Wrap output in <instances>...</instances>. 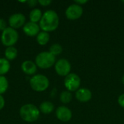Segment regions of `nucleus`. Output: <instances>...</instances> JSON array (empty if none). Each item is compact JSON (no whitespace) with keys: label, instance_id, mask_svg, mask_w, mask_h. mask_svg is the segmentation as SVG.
<instances>
[{"label":"nucleus","instance_id":"nucleus-15","mask_svg":"<svg viewBox=\"0 0 124 124\" xmlns=\"http://www.w3.org/2000/svg\"><path fill=\"white\" fill-rule=\"evenodd\" d=\"M30 20L31 22L36 23L37 22L40 21L42 17L41 11L39 9H34L30 12Z\"/></svg>","mask_w":124,"mask_h":124},{"label":"nucleus","instance_id":"nucleus-21","mask_svg":"<svg viewBox=\"0 0 124 124\" xmlns=\"http://www.w3.org/2000/svg\"><path fill=\"white\" fill-rule=\"evenodd\" d=\"M8 88V81L7 79L3 76H0V95L4 93Z\"/></svg>","mask_w":124,"mask_h":124},{"label":"nucleus","instance_id":"nucleus-11","mask_svg":"<svg viewBox=\"0 0 124 124\" xmlns=\"http://www.w3.org/2000/svg\"><path fill=\"white\" fill-rule=\"evenodd\" d=\"M40 27L37 23L28 22L23 26L24 33L28 36H34L39 33Z\"/></svg>","mask_w":124,"mask_h":124},{"label":"nucleus","instance_id":"nucleus-13","mask_svg":"<svg viewBox=\"0 0 124 124\" xmlns=\"http://www.w3.org/2000/svg\"><path fill=\"white\" fill-rule=\"evenodd\" d=\"M23 71L27 75H33L36 72V65L30 60H26L21 65Z\"/></svg>","mask_w":124,"mask_h":124},{"label":"nucleus","instance_id":"nucleus-23","mask_svg":"<svg viewBox=\"0 0 124 124\" xmlns=\"http://www.w3.org/2000/svg\"><path fill=\"white\" fill-rule=\"evenodd\" d=\"M118 104L122 108H124V94H122L119 96V97L118 99Z\"/></svg>","mask_w":124,"mask_h":124},{"label":"nucleus","instance_id":"nucleus-24","mask_svg":"<svg viewBox=\"0 0 124 124\" xmlns=\"http://www.w3.org/2000/svg\"><path fill=\"white\" fill-rule=\"evenodd\" d=\"M38 2L41 5L45 7V6H48L49 4H50L52 3V1H50V0H39V1H38Z\"/></svg>","mask_w":124,"mask_h":124},{"label":"nucleus","instance_id":"nucleus-8","mask_svg":"<svg viewBox=\"0 0 124 124\" xmlns=\"http://www.w3.org/2000/svg\"><path fill=\"white\" fill-rule=\"evenodd\" d=\"M70 63L65 59L59 60L55 64V70L60 76H67L70 71Z\"/></svg>","mask_w":124,"mask_h":124},{"label":"nucleus","instance_id":"nucleus-5","mask_svg":"<svg viewBox=\"0 0 124 124\" xmlns=\"http://www.w3.org/2000/svg\"><path fill=\"white\" fill-rule=\"evenodd\" d=\"M1 42L2 44L9 47L12 46L18 39V33L15 29L12 28L11 27L7 28L1 34Z\"/></svg>","mask_w":124,"mask_h":124},{"label":"nucleus","instance_id":"nucleus-19","mask_svg":"<svg viewBox=\"0 0 124 124\" xmlns=\"http://www.w3.org/2000/svg\"><path fill=\"white\" fill-rule=\"evenodd\" d=\"M60 98V101L62 103L67 104V103H69L72 100V94L68 91H64L61 93Z\"/></svg>","mask_w":124,"mask_h":124},{"label":"nucleus","instance_id":"nucleus-10","mask_svg":"<svg viewBox=\"0 0 124 124\" xmlns=\"http://www.w3.org/2000/svg\"><path fill=\"white\" fill-rule=\"evenodd\" d=\"M56 116L60 121L62 122H68L72 118V112L68 108L65 106H60L56 110Z\"/></svg>","mask_w":124,"mask_h":124},{"label":"nucleus","instance_id":"nucleus-18","mask_svg":"<svg viewBox=\"0 0 124 124\" xmlns=\"http://www.w3.org/2000/svg\"><path fill=\"white\" fill-rule=\"evenodd\" d=\"M10 68V64L7 59L0 58V76L6 74Z\"/></svg>","mask_w":124,"mask_h":124},{"label":"nucleus","instance_id":"nucleus-6","mask_svg":"<svg viewBox=\"0 0 124 124\" xmlns=\"http://www.w3.org/2000/svg\"><path fill=\"white\" fill-rule=\"evenodd\" d=\"M64 84L69 92H75L79 89L81 85V79L76 73H69L65 76Z\"/></svg>","mask_w":124,"mask_h":124},{"label":"nucleus","instance_id":"nucleus-3","mask_svg":"<svg viewBox=\"0 0 124 124\" xmlns=\"http://www.w3.org/2000/svg\"><path fill=\"white\" fill-rule=\"evenodd\" d=\"M55 62V56L49 52H43L39 53L36 57V64L42 69L51 68Z\"/></svg>","mask_w":124,"mask_h":124},{"label":"nucleus","instance_id":"nucleus-12","mask_svg":"<svg viewBox=\"0 0 124 124\" xmlns=\"http://www.w3.org/2000/svg\"><path fill=\"white\" fill-rule=\"evenodd\" d=\"M92 94L89 89L86 88L79 89L76 92V98L81 102H86L92 99Z\"/></svg>","mask_w":124,"mask_h":124},{"label":"nucleus","instance_id":"nucleus-16","mask_svg":"<svg viewBox=\"0 0 124 124\" xmlns=\"http://www.w3.org/2000/svg\"><path fill=\"white\" fill-rule=\"evenodd\" d=\"M36 40H37V42L40 45H45L49 41V34L47 32H45V31L40 32L37 35Z\"/></svg>","mask_w":124,"mask_h":124},{"label":"nucleus","instance_id":"nucleus-26","mask_svg":"<svg viewBox=\"0 0 124 124\" xmlns=\"http://www.w3.org/2000/svg\"><path fill=\"white\" fill-rule=\"evenodd\" d=\"M28 2V4H29V6L30 7H35L36 5V4L37 3H39L38 2V1H36V0H31V1H27Z\"/></svg>","mask_w":124,"mask_h":124},{"label":"nucleus","instance_id":"nucleus-17","mask_svg":"<svg viewBox=\"0 0 124 124\" xmlns=\"http://www.w3.org/2000/svg\"><path fill=\"white\" fill-rule=\"evenodd\" d=\"M4 54L7 60H12L16 58L17 55V50L14 46H9V47H7V49H5Z\"/></svg>","mask_w":124,"mask_h":124},{"label":"nucleus","instance_id":"nucleus-28","mask_svg":"<svg viewBox=\"0 0 124 124\" xmlns=\"http://www.w3.org/2000/svg\"><path fill=\"white\" fill-rule=\"evenodd\" d=\"M122 83L124 84V75L123 76V77H122Z\"/></svg>","mask_w":124,"mask_h":124},{"label":"nucleus","instance_id":"nucleus-14","mask_svg":"<svg viewBox=\"0 0 124 124\" xmlns=\"http://www.w3.org/2000/svg\"><path fill=\"white\" fill-rule=\"evenodd\" d=\"M54 105L48 101L44 102L40 105V110L44 114H49L51 113L54 110Z\"/></svg>","mask_w":124,"mask_h":124},{"label":"nucleus","instance_id":"nucleus-7","mask_svg":"<svg viewBox=\"0 0 124 124\" xmlns=\"http://www.w3.org/2000/svg\"><path fill=\"white\" fill-rule=\"evenodd\" d=\"M82 14H83V8L81 5H78L77 4L70 5L65 11V15L67 18L72 20L80 18Z\"/></svg>","mask_w":124,"mask_h":124},{"label":"nucleus","instance_id":"nucleus-4","mask_svg":"<svg viewBox=\"0 0 124 124\" xmlns=\"http://www.w3.org/2000/svg\"><path fill=\"white\" fill-rule=\"evenodd\" d=\"M30 85L34 91L43 92L49 87V81L45 76L38 74L31 78Z\"/></svg>","mask_w":124,"mask_h":124},{"label":"nucleus","instance_id":"nucleus-20","mask_svg":"<svg viewBox=\"0 0 124 124\" xmlns=\"http://www.w3.org/2000/svg\"><path fill=\"white\" fill-rule=\"evenodd\" d=\"M62 52V48L60 44H54L51 46L50 49H49V52L53 54L54 56L58 55L60 54H61V52Z\"/></svg>","mask_w":124,"mask_h":124},{"label":"nucleus","instance_id":"nucleus-9","mask_svg":"<svg viewBox=\"0 0 124 124\" xmlns=\"http://www.w3.org/2000/svg\"><path fill=\"white\" fill-rule=\"evenodd\" d=\"M25 22V17L21 13L12 15L9 18V24L12 28H19L22 27Z\"/></svg>","mask_w":124,"mask_h":124},{"label":"nucleus","instance_id":"nucleus-27","mask_svg":"<svg viewBox=\"0 0 124 124\" xmlns=\"http://www.w3.org/2000/svg\"><path fill=\"white\" fill-rule=\"evenodd\" d=\"M87 1L86 0H84V1H80V0H78V1H76V3L78 5H81V4H84L85 3H86Z\"/></svg>","mask_w":124,"mask_h":124},{"label":"nucleus","instance_id":"nucleus-2","mask_svg":"<svg viewBox=\"0 0 124 124\" xmlns=\"http://www.w3.org/2000/svg\"><path fill=\"white\" fill-rule=\"evenodd\" d=\"M39 110L32 104H26L21 107L20 116L21 118L26 122H34L39 117Z\"/></svg>","mask_w":124,"mask_h":124},{"label":"nucleus","instance_id":"nucleus-1","mask_svg":"<svg viewBox=\"0 0 124 124\" xmlns=\"http://www.w3.org/2000/svg\"><path fill=\"white\" fill-rule=\"evenodd\" d=\"M59 25V17L54 10H48L42 15L39 27L45 32L56 30Z\"/></svg>","mask_w":124,"mask_h":124},{"label":"nucleus","instance_id":"nucleus-25","mask_svg":"<svg viewBox=\"0 0 124 124\" xmlns=\"http://www.w3.org/2000/svg\"><path fill=\"white\" fill-rule=\"evenodd\" d=\"M4 104H5L4 99V97H3L1 95H0V110L4 108Z\"/></svg>","mask_w":124,"mask_h":124},{"label":"nucleus","instance_id":"nucleus-22","mask_svg":"<svg viewBox=\"0 0 124 124\" xmlns=\"http://www.w3.org/2000/svg\"><path fill=\"white\" fill-rule=\"evenodd\" d=\"M6 28H7V23H6V21H5L4 19L0 18V31H4Z\"/></svg>","mask_w":124,"mask_h":124}]
</instances>
